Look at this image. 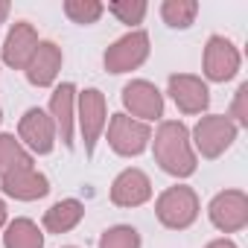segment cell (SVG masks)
<instances>
[{"instance_id": "obj_1", "label": "cell", "mask_w": 248, "mask_h": 248, "mask_svg": "<svg viewBox=\"0 0 248 248\" xmlns=\"http://www.w3.org/2000/svg\"><path fill=\"white\" fill-rule=\"evenodd\" d=\"M155 161L161 164L164 172L175 178H187L196 172V152L190 146V132L181 120H164L155 132Z\"/></svg>"}, {"instance_id": "obj_2", "label": "cell", "mask_w": 248, "mask_h": 248, "mask_svg": "<svg viewBox=\"0 0 248 248\" xmlns=\"http://www.w3.org/2000/svg\"><path fill=\"white\" fill-rule=\"evenodd\" d=\"M155 213H158V222L170 231H184L196 222L199 216V196L196 190L178 184V187H170L158 196L155 202Z\"/></svg>"}, {"instance_id": "obj_3", "label": "cell", "mask_w": 248, "mask_h": 248, "mask_svg": "<svg viewBox=\"0 0 248 248\" xmlns=\"http://www.w3.org/2000/svg\"><path fill=\"white\" fill-rule=\"evenodd\" d=\"M233 140H236V126H233V120L225 117V114L202 117L196 123V129H193V143L202 152V158H207V161H213L225 149H231Z\"/></svg>"}, {"instance_id": "obj_4", "label": "cell", "mask_w": 248, "mask_h": 248, "mask_svg": "<svg viewBox=\"0 0 248 248\" xmlns=\"http://www.w3.org/2000/svg\"><path fill=\"white\" fill-rule=\"evenodd\" d=\"M152 140V129L140 120H132L129 114H114L108 123V143L117 155L132 158L140 155Z\"/></svg>"}, {"instance_id": "obj_5", "label": "cell", "mask_w": 248, "mask_h": 248, "mask_svg": "<svg viewBox=\"0 0 248 248\" xmlns=\"http://www.w3.org/2000/svg\"><path fill=\"white\" fill-rule=\"evenodd\" d=\"M149 59V35L143 30H135L129 35H123L120 41H114L102 62H105V70L108 73H129V70H138L143 62Z\"/></svg>"}, {"instance_id": "obj_6", "label": "cell", "mask_w": 248, "mask_h": 248, "mask_svg": "<svg viewBox=\"0 0 248 248\" xmlns=\"http://www.w3.org/2000/svg\"><path fill=\"white\" fill-rule=\"evenodd\" d=\"M76 99H79V129H82V140H85V155L91 158L93 146H96V140L105 129L108 108H105V96L96 88H88V91L76 93Z\"/></svg>"}, {"instance_id": "obj_7", "label": "cell", "mask_w": 248, "mask_h": 248, "mask_svg": "<svg viewBox=\"0 0 248 248\" xmlns=\"http://www.w3.org/2000/svg\"><path fill=\"white\" fill-rule=\"evenodd\" d=\"M207 213L222 233H236L248 225V196L242 190H225L210 202Z\"/></svg>"}, {"instance_id": "obj_8", "label": "cell", "mask_w": 248, "mask_h": 248, "mask_svg": "<svg viewBox=\"0 0 248 248\" xmlns=\"http://www.w3.org/2000/svg\"><path fill=\"white\" fill-rule=\"evenodd\" d=\"M239 70V50L225 35H210L204 47V76L210 82H228Z\"/></svg>"}, {"instance_id": "obj_9", "label": "cell", "mask_w": 248, "mask_h": 248, "mask_svg": "<svg viewBox=\"0 0 248 248\" xmlns=\"http://www.w3.org/2000/svg\"><path fill=\"white\" fill-rule=\"evenodd\" d=\"M18 135L35 155H50L56 146V123L41 108H30L18 123Z\"/></svg>"}, {"instance_id": "obj_10", "label": "cell", "mask_w": 248, "mask_h": 248, "mask_svg": "<svg viewBox=\"0 0 248 248\" xmlns=\"http://www.w3.org/2000/svg\"><path fill=\"white\" fill-rule=\"evenodd\" d=\"M123 105L132 111V117H140V123L158 120L164 114V96L146 79H135V82H129L123 88Z\"/></svg>"}, {"instance_id": "obj_11", "label": "cell", "mask_w": 248, "mask_h": 248, "mask_svg": "<svg viewBox=\"0 0 248 248\" xmlns=\"http://www.w3.org/2000/svg\"><path fill=\"white\" fill-rule=\"evenodd\" d=\"M170 96L184 114H202L210 105V91L207 85L193 76V73H172L170 76Z\"/></svg>"}, {"instance_id": "obj_12", "label": "cell", "mask_w": 248, "mask_h": 248, "mask_svg": "<svg viewBox=\"0 0 248 248\" xmlns=\"http://www.w3.org/2000/svg\"><path fill=\"white\" fill-rule=\"evenodd\" d=\"M152 196V181L140 170H123L111 184V202L117 207H140Z\"/></svg>"}, {"instance_id": "obj_13", "label": "cell", "mask_w": 248, "mask_h": 248, "mask_svg": "<svg viewBox=\"0 0 248 248\" xmlns=\"http://www.w3.org/2000/svg\"><path fill=\"white\" fill-rule=\"evenodd\" d=\"M35 47H38V32H35V27L27 24V21H18V24L9 30L6 41H3V62H6L9 67H15V70H24V67L30 64Z\"/></svg>"}, {"instance_id": "obj_14", "label": "cell", "mask_w": 248, "mask_h": 248, "mask_svg": "<svg viewBox=\"0 0 248 248\" xmlns=\"http://www.w3.org/2000/svg\"><path fill=\"white\" fill-rule=\"evenodd\" d=\"M24 70H27L30 85H35V88L53 85L59 70H62V47L53 41H38V47H35V53Z\"/></svg>"}, {"instance_id": "obj_15", "label": "cell", "mask_w": 248, "mask_h": 248, "mask_svg": "<svg viewBox=\"0 0 248 248\" xmlns=\"http://www.w3.org/2000/svg\"><path fill=\"white\" fill-rule=\"evenodd\" d=\"M0 190L18 202H35L50 193V181H47V175H41L35 170H21V172L0 178Z\"/></svg>"}, {"instance_id": "obj_16", "label": "cell", "mask_w": 248, "mask_h": 248, "mask_svg": "<svg viewBox=\"0 0 248 248\" xmlns=\"http://www.w3.org/2000/svg\"><path fill=\"white\" fill-rule=\"evenodd\" d=\"M73 99H76V88L70 82L59 85L50 96V117H53L56 132L67 149H73Z\"/></svg>"}, {"instance_id": "obj_17", "label": "cell", "mask_w": 248, "mask_h": 248, "mask_svg": "<svg viewBox=\"0 0 248 248\" xmlns=\"http://www.w3.org/2000/svg\"><path fill=\"white\" fill-rule=\"evenodd\" d=\"M82 216H85L82 202L64 199V202H56V204L44 213V228H47L50 233H67V231H73V228L82 222Z\"/></svg>"}, {"instance_id": "obj_18", "label": "cell", "mask_w": 248, "mask_h": 248, "mask_svg": "<svg viewBox=\"0 0 248 248\" xmlns=\"http://www.w3.org/2000/svg\"><path fill=\"white\" fill-rule=\"evenodd\" d=\"M21 170H32V155L15 140V135H0V178Z\"/></svg>"}, {"instance_id": "obj_19", "label": "cell", "mask_w": 248, "mask_h": 248, "mask_svg": "<svg viewBox=\"0 0 248 248\" xmlns=\"http://www.w3.org/2000/svg\"><path fill=\"white\" fill-rule=\"evenodd\" d=\"M3 245L6 248H44V233L38 231L32 219H15L9 222L3 233Z\"/></svg>"}, {"instance_id": "obj_20", "label": "cell", "mask_w": 248, "mask_h": 248, "mask_svg": "<svg viewBox=\"0 0 248 248\" xmlns=\"http://www.w3.org/2000/svg\"><path fill=\"white\" fill-rule=\"evenodd\" d=\"M199 15V3L196 0H164L161 3V18L175 27V30H187Z\"/></svg>"}, {"instance_id": "obj_21", "label": "cell", "mask_w": 248, "mask_h": 248, "mask_svg": "<svg viewBox=\"0 0 248 248\" xmlns=\"http://www.w3.org/2000/svg\"><path fill=\"white\" fill-rule=\"evenodd\" d=\"M102 12H105V6L99 3V0H67L64 3V15L73 24H82V27L96 24L102 18Z\"/></svg>"}, {"instance_id": "obj_22", "label": "cell", "mask_w": 248, "mask_h": 248, "mask_svg": "<svg viewBox=\"0 0 248 248\" xmlns=\"http://www.w3.org/2000/svg\"><path fill=\"white\" fill-rule=\"evenodd\" d=\"M99 248H140V233L132 225H114L99 236Z\"/></svg>"}, {"instance_id": "obj_23", "label": "cell", "mask_w": 248, "mask_h": 248, "mask_svg": "<svg viewBox=\"0 0 248 248\" xmlns=\"http://www.w3.org/2000/svg\"><path fill=\"white\" fill-rule=\"evenodd\" d=\"M108 12L120 21V24H140L143 15H146V3L143 0H114V3H108Z\"/></svg>"}, {"instance_id": "obj_24", "label": "cell", "mask_w": 248, "mask_h": 248, "mask_svg": "<svg viewBox=\"0 0 248 248\" xmlns=\"http://www.w3.org/2000/svg\"><path fill=\"white\" fill-rule=\"evenodd\" d=\"M231 117H233V126H245L248 129V82L239 85L233 105H231Z\"/></svg>"}, {"instance_id": "obj_25", "label": "cell", "mask_w": 248, "mask_h": 248, "mask_svg": "<svg viewBox=\"0 0 248 248\" xmlns=\"http://www.w3.org/2000/svg\"><path fill=\"white\" fill-rule=\"evenodd\" d=\"M204 248H236L231 239H213V242H207Z\"/></svg>"}, {"instance_id": "obj_26", "label": "cell", "mask_w": 248, "mask_h": 248, "mask_svg": "<svg viewBox=\"0 0 248 248\" xmlns=\"http://www.w3.org/2000/svg\"><path fill=\"white\" fill-rule=\"evenodd\" d=\"M9 9H12V6L6 3V0H0V24H3V21L9 18Z\"/></svg>"}, {"instance_id": "obj_27", "label": "cell", "mask_w": 248, "mask_h": 248, "mask_svg": "<svg viewBox=\"0 0 248 248\" xmlns=\"http://www.w3.org/2000/svg\"><path fill=\"white\" fill-rule=\"evenodd\" d=\"M6 225V204H3V199H0V228Z\"/></svg>"}, {"instance_id": "obj_28", "label": "cell", "mask_w": 248, "mask_h": 248, "mask_svg": "<svg viewBox=\"0 0 248 248\" xmlns=\"http://www.w3.org/2000/svg\"><path fill=\"white\" fill-rule=\"evenodd\" d=\"M0 120H3V111H0Z\"/></svg>"}, {"instance_id": "obj_29", "label": "cell", "mask_w": 248, "mask_h": 248, "mask_svg": "<svg viewBox=\"0 0 248 248\" xmlns=\"http://www.w3.org/2000/svg\"><path fill=\"white\" fill-rule=\"evenodd\" d=\"M67 248H73V245H67Z\"/></svg>"}]
</instances>
